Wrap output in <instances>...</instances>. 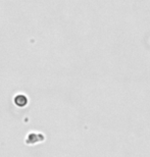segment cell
I'll return each mask as SVG.
<instances>
[{
  "label": "cell",
  "instance_id": "obj_2",
  "mask_svg": "<svg viewBox=\"0 0 150 157\" xmlns=\"http://www.w3.org/2000/svg\"><path fill=\"white\" fill-rule=\"evenodd\" d=\"M14 104L18 106V107H24L28 104V98L27 96L23 95V94H20V95H17L14 97Z\"/></svg>",
  "mask_w": 150,
  "mask_h": 157
},
{
  "label": "cell",
  "instance_id": "obj_1",
  "mask_svg": "<svg viewBox=\"0 0 150 157\" xmlns=\"http://www.w3.org/2000/svg\"><path fill=\"white\" fill-rule=\"evenodd\" d=\"M44 140V135L41 133H38V132H32L28 135L27 139H26V143L28 145H32V144H37L40 142H43Z\"/></svg>",
  "mask_w": 150,
  "mask_h": 157
}]
</instances>
